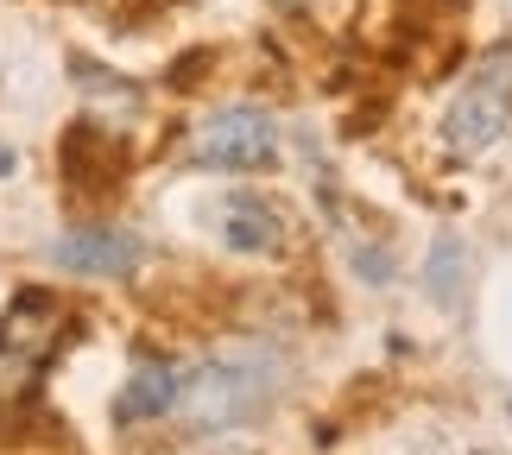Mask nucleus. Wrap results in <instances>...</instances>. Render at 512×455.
Instances as JSON below:
<instances>
[{
	"instance_id": "20e7f679",
	"label": "nucleus",
	"mask_w": 512,
	"mask_h": 455,
	"mask_svg": "<svg viewBox=\"0 0 512 455\" xmlns=\"http://www.w3.org/2000/svg\"><path fill=\"white\" fill-rule=\"evenodd\" d=\"M146 247L133 228H64L51 241V266L76 272V279H127L140 272Z\"/></svg>"
},
{
	"instance_id": "f03ea898",
	"label": "nucleus",
	"mask_w": 512,
	"mask_h": 455,
	"mask_svg": "<svg viewBox=\"0 0 512 455\" xmlns=\"http://www.w3.org/2000/svg\"><path fill=\"white\" fill-rule=\"evenodd\" d=\"M512 133V45H494L475 57L468 83L443 114V146L449 158H481Z\"/></svg>"
},
{
	"instance_id": "7ed1b4c3",
	"label": "nucleus",
	"mask_w": 512,
	"mask_h": 455,
	"mask_svg": "<svg viewBox=\"0 0 512 455\" xmlns=\"http://www.w3.org/2000/svg\"><path fill=\"white\" fill-rule=\"evenodd\" d=\"M196 158L215 171H266L279 158V127L266 108H222L196 127Z\"/></svg>"
},
{
	"instance_id": "f257e3e1",
	"label": "nucleus",
	"mask_w": 512,
	"mask_h": 455,
	"mask_svg": "<svg viewBox=\"0 0 512 455\" xmlns=\"http://www.w3.org/2000/svg\"><path fill=\"white\" fill-rule=\"evenodd\" d=\"M272 392H279V361L260 354V348H228V354H209L203 367L184 373V386H177V418L190 430H203V437L241 430L272 405Z\"/></svg>"
},
{
	"instance_id": "423d86ee",
	"label": "nucleus",
	"mask_w": 512,
	"mask_h": 455,
	"mask_svg": "<svg viewBox=\"0 0 512 455\" xmlns=\"http://www.w3.org/2000/svg\"><path fill=\"white\" fill-rule=\"evenodd\" d=\"M222 241L234 253H279L285 247V215L260 196H228L222 203Z\"/></svg>"
},
{
	"instance_id": "6e6552de",
	"label": "nucleus",
	"mask_w": 512,
	"mask_h": 455,
	"mask_svg": "<svg viewBox=\"0 0 512 455\" xmlns=\"http://www.w3.org/2000/svg\"><path fill=\"white\" fill-rule=\"evenodd\" d=\"M38 373H45V361H38L32 348H19L13 335H0V411H19L32 399Z\"/></svg>"
},
{
	"instance_id": "1a4fd4ad",
	"label": "nucleus",
	"mask_w": 512,
	"mask_h": 455,
	"mask_svg": "<svg viewBox=\"0 0 512 455\" xmlns=\"http://www.w3.org/2000/svg\"><path fill=\"white\" fill-rule=\"evenodd\" d=\"M462 266H468V247L456 241V234H443V241L430 247V260H424V285H430V298H437L443 310L462 304Z\"/></svg>"
},
{
	"instance_id": "0eeeda50",
	"label": "nucleus",
	"mask_w": 512,
	"mask_h": 455,
	"mask_svg": "<svg viewBox=\"0 0 512 455\" xmlns=\"http://www.w3.org/2000/svg\"><path fill=\"white\" fill-rule=\"evenodd\" d=\"M70 76H83V89L95 108H108V121H133L140 114V89L127 83V76H114V70H102V64H89V57H70Z\"/></svg>"
},
{
	"instance_id": "9d476101",
	"label": "nucleus",
	"mask_w": 512,
	"mask_h": 455,
	"mask_svg": "<svg viewBox=\"0 0 512 455\" xmlns=\"http://www.w3.org/2000/svg\"><path fill=\"white\" fill-rule=\"evenodd\" d=\"M7 171H13V152H7V146H0V177H7Z\"/></svg>"
},
{
	"instance_id": "39448f33",
	"label": "nucleus",
	"mask_w": 512,
	"mask_h": 455,
	"mask_svg": "<svg viewBox=\"0 0 512 455\" xmlns=\"http://www.w3.org/2000/svg\"><path fill=\"white\" fill-rule=\"evenodd\" d=\"M177 386H184V373H177L171 361H140L133 380L121 386V399H114V418H121V424L165 418V411H177Z\"/></svg>"
}]
</instances>
